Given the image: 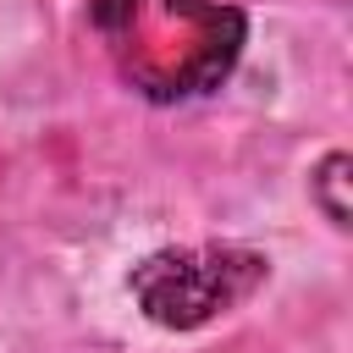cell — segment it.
Segmentation results:
<instances>
[{"instance_id":"cell-1","label":"cell","mask_w":353,"mask_h":353,"mask_svg":"<svg viewBox=\"0 0 353 353\" xmlns=\"http://www.w3.org/2000/svg\"><path fill=\"white\" fill-rule=\"evenodd\" d=\"M94 22L149 99L215 88L243 50V11L221 0H99Z\"/></svg>"},{"instance_id":"cell-2","label":"cell","mask_w":353,"mask_h":353,"mask_svg":"<svg viewBox=\"0 0 353 353\" xmlns=\"http://www.w3.org/2000/svg\"><path fill=\"white\" fill-rule=\"evenodd\" d=\"M265 270L270 265L254 248H160L143 265H132V298L154 325L193 331L248 303Z\"/></svg>"},{"instance_id":"cell-3","label":"cell","mask_w":353,"mask_h":353,"mask_svg":"<svg viewBox=\"0 0 353 353\" xmlns=\"http://www.w3.org/2000/svg\"><path fill=\"white\" fill-rule=\"evenodd\" d=\"M347 182H353V160L347 154H325L314 171V204L325 210L331 226H353V204H347Z\"/></svg>"}]
</instances>
